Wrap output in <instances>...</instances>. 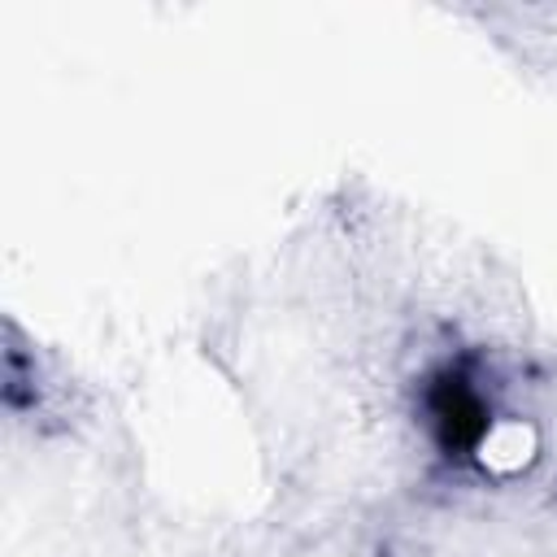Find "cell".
<instances>
[{
    "instance_id": "6da1fadb",
    "label": "cell",
    "mask_w": 557,
    "mask_h": 557,
    "mask_svg": "<svg viewBox=\"0 0 557 557\" xmlns=\"http://www.w3.org/2000/svg\"><path fill=\"white\" fill-rule=\"evenodd\" d=\"M422 426L440 457L448 461H479L496 435V396L487 387L483 361L448 357L422 379Z\"/></svg>"
}]
</instances>
